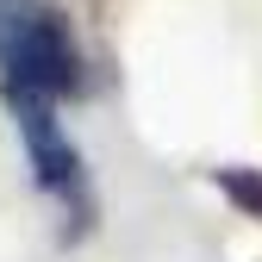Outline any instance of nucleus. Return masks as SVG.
<instances>
[{"label":"nucleus","instance_id":"1","mask_svg":"<svg viewBox=\"0 0 262 262\" xmlns=\"http://www.w3.org/2000/svg\"><path fill=\"white\" fill-rule=\"evenodd\" d=\"M88 94V56L56 0H0V100H56Z\"/></svg>","mask_w":262,"mask_h":262},{"label":"nucleus","instance_id":"2","mask_svg":"<svg viewBox=\"0 0 262 262\" xmlns=\"http://www.w3.org/2000/svg\"><path fill=\"white\" fill-rule=\"evenodd\" d=\"M13 125H19V144L31 162V187L62 212V237H81L94 225V187H88V162L75 150V138L62 131V106L56 100H7Z\"/></svg>","mask_w":262,"mask_h":262},{"label":"nucleus","instance_id":"3","mask_svg":"<svg viewBox=\"0 0 262 262\" xmlns=\"http://www.w3.org/2000/svg\"><path fill=\"white\" fill-rule=\"evenodd\" d=\"M212 187H219L237 212L262 219V169H212Z\"/></svg>","mask_w":262,"mask_h":262}]
</instances>
